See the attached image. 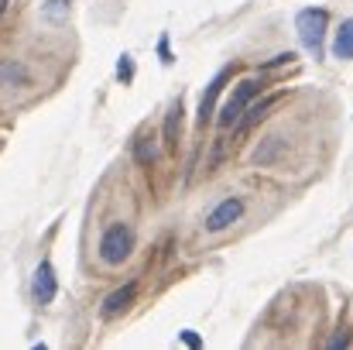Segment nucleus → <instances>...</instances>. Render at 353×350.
<instances>
[{"mask_svg":"<svg viewBox=\"0 0 353 350\" xmlns=\"http://www.w3.org/2000/svg\"><path fill=\"white\" fill-rule=\"evenodd\" d=\"M326 21H330V14H326L323 7H305V10H299V17H295V31H299L302 45H305V48H309L316 59H323Z\"/></svg>","mask_w":353,"mask_h":350,"instance_id":"obj_1","label":"nucleus"},{"mask_svg":"<svg viewBox=\"0 0 353 350\" xmlns=\"http://www.w3.org/2000/svg\"><path fill=\"white\" fill-rule=\"evenodd\" d=\"M134 251V231L127 224H110L100 237V261L103 264H123Z\"/></svg>","mask_w":353,"mask_h":350,"instance_id":"obj_2","label":"nucleus"},{"mask_svg":"<svg viewBox=\"0 0 353 350\" xmlns=\"http://www.w3.org/2000/svg\"><path fill=\"white\" fill-rule=\"evenodd\" d=\"M261 90H264V83H257V79H240V83H236V90L227 97V104L220 107L216 124H220V127H234L236 120H240V114L250 107V100H254Z\"/></svg>","mask_w":353,"mask_h":350,"instance_id":"obj_3","label":"nucleus"},{"mask_svg":"<svg viewBox=\"0 0 353 350\" xmlns=\"http://www.w3.org/2000/svg\"><path fill=\"white\" fill-rule=\"evenodd\" d=\"M234 79V66H227V69H220L213 79H210V86H206V93L199 97V114H196V124L199 127H206L213 114H216V100H220V93H223V86Z\"/></svg>","mask_w":353,"mask_h":350,"instance_id":"obj_4","label":"nucleus"},{"mask_svg":"<svg viewBox=\"0 0 353 350\" xmlns=\"http://www.w3.org/2000/svg\"><path fill=\"white\" fill-rule=\"evenodd\" d=\"M243 210H247V203L240 200V196H230V200H223L210 217H206V231L210 233H220V231H227V227H234L236 220L243 217Z\"/></svg>","mask_w":353,"mask_h":350,"instance_id":"obj_5","label":"nucleus"},{"mask_svg":"<svg viewBox=\"0 0 353 350\" xmlns=\"http://www.w3.org/2000/svg\"><path fill=\"white\" fill-rule=\"evenodd\" d=\"M55 292H59V282H55V268H52V261H41V264L34 268L31 295H34V302H38V306H48V302L55 299Z\"/></svg>","mask_w":353,"mask_h":350,"instance_id":"obj_6","label":"nucleus"},{"mask_svg":"<svg viewBox=\"0 0 353 350\" xmlns=\"http://www.w3.org/2000/svg\"><path fill=\"white\" fill-rule=\"evenodd\" d=\"M278 100H281V93H271V97H264L261 104H254V100H250V107H247V110L240 114V120L234 124L236 134H247V130H254V127H257L264 117L274 110V104H278Z\"/></svg>","mask_w":353,"mask_h":350,"instance_id":"obj_7","label":"nucleus"},{"mask_svg":"<svg viewBox=\"0 0 353 350\" xmlns=\"http://www.w3.org/2000/svg\"><path fill=\"white\" fill-rule=\"evenodd\" d=\"M31 83V72L21 59H0V86L3 90H14V86H28Z\"/></svg>","mask_w":353,"mask_h":350,"instance_id":"obj_8","label":"nucleus"},{"mask_svg":"<svg viewBox=\"0 0 353 350\" xmlns=\"http://www.w3.org/2000/svg\"><path fill=\"white\" fill-rule=\"evenodd\" d=\"M134 295H137V282H127V285H120L117 292H110V295L103 299V320L120 316V313L134 302Z\"/></svg>","mask_w":353,"mask_h":350,"instance_id":"obj_9","label":"nucleus"},{"mask_svg":"<svg viewBox=\"0 0 353 350\" xmlns=\"http://www.w3.org/2000/svg\"><path fill=\"white\" fill-rule=\"evenodd\" d=\"M333 59H340V62H350L353 59V17H347V21L336 28V38H333Z\"/></svg>","mask_w":353,"mask_h":350,"instance_id":"obj_10","label":"nucleus"},{"mask_svg":"<svg viewBox=\"0 0 353 350\" xmlns=\"http://www.w3.org/2000/svg\"><path fill=\"white\" fill-rule=\"evenodd\" d=\"M179 130H182V104L175 100V104L168 107V114H165V127H161V134H165V144H168V148H175V144H179Z\"/></svg>","mask_w":353,"mask_h":350,"instance_id":"obj_11","label":"nucleus"},{"mask_svg":"<svg viewBox=\"0 0 353 350\" xmlns=\"http://www.w3.org/2000/svg\"><path fill=\"white\" fill-rule=\"evenodd\" d=\"M154 158H158L154 137H137V141H134V162L148 168V165H154Z\"/></svg>","mask_w":353,"mask_h":350,"instance_id":"obj_12","label":"nucleus"},{"mask_svg":"<svg viewBox=\"0 0 353 350\" xmlns=\"http://www.w3.org/2000/svg\"><path fill=\"white\" fill-rule=\"evenodd\" d=\"M41 17H45V21H62V17H69V0H48V3L41 7Z\"/></svg>","mask_w":353,"mask_h":350,"instance_id":"obj_13","label":"nucleus"},{"mask_svg":"<svg viewBox=\"0 0 353 350\" xmlns=\"http://www.w3.org/2000/svg\"><path fill=\"white\" fill-rule=\"evenodd\" d=\"M278 148H281V137H268V141H264V148H257V151H254V162H257V165H268V162L274 158V151H278Z\"/></svg>","mask_w":353,"mask_h":350,"instance_id":"obj_14","label":"nucleus"},{"mask_svg":"<svg viewBox=\"0 0 353 350\" xmlns=\"http://www.w3.org/2000/svg\"><path fill=\"white\" fill-rule=\"evenodd\" d=\"M117 79L120 83H130L134 79V59L130 55H120L117 59Z\"/></svg>","mask_w":353,"mask_h":350,"instance_id":"obj_15","label":"nucleus"},{"mask_svg":"<svg viewBox=\"0 0 353 350\" xmlns=\"http://www.w3.org/2000/svg\"><path fill=\"white\" fill-rule=\"evenodd\" d=\"M158 59H161L165 66H172V62H175V55H172V45H168V35H161V38H158Z\"/></svg>","mask_w":353,"mask_h":350,"instance_id":"obj_16","label":"nucleus"},{"mask_svg":"<svg viewBox=\"0 0 353 350\" xmlns=\"http://www.w3.org/2000/svg\"><path fill=\"white\" fill-rule=\"evenodd\" d=\"M292 59H295V52H278V55H274V59H268V62H264L261 69L268 72V69H278V66H288Z\"/></svg>","mask_w":353,"mask_h":350,"instance_id":"obj_17","label":"nucleus"},{"mask_svg":"<svg viewBox=\"0 0 353 350\" xmlns=\"http://www.w3.org/2000/svg\"><path fill=\"white\" fill-rule=\"evenodd\" d=\"M179 340H182L185 347H192V350L203 347V340H199V333H196V330H182V333H179Z\"/></svg>","mask_w":353,"mask_h":350,"instance_id":"obj_18","label":"nucleus"},{"mask_svg":"<svg viewBox=\"0 0 353 350\" xmlns=\"http://www.w3.org/2000/svg\"><path fill=\"white\" fill-rule=\"evenodd\" d=\"M347 344H350V333L343 330V337H333L330 340V350H340V347H347Z\"/></svg>","mask_w":353,"mask_h":350,"instance_id":"obj_19","label":"nucleus"},{"mask_svg":"<svg viewBox=\"0 0 353 350\" xmlns=\"http://www.w3.org/2000/svg\"><path fill=\"white\" fill-rule=\"evenodd\" d=\"M7 3H10V0H0V14H3V10H7Z\"/></svg>","mask_w":353,"mask_h":350,"instance_id":"obj_20","label":"nucleus"}]
</instances>
